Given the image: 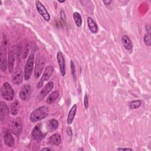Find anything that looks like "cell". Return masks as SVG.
Segmentation results:
<instances>
[{
    "label": "cell",
    "mask_w": 151,
    "mask_h": 151,
    "mask_svg": "<svg viewBox=\"0 0 151 151\" xmlns=\"http://www.w3.org/2000/svg\"><path fill=\"white\" fill-rule=\"evenodd\" d=\"M48 114L49 109L48 107L45 106H40L31 113L29 119L32 122H37L47 117Z\"/></svg>",
    "instance_id": "6da1fadb"
},
{
    "label": "cell",
    "mask_w": 151,
    "mask_h": 151,
    "mask_svg": "<svg viewBox=\"0 0 151 151\" xmlns=\"http://www.w3.org/2000/svg\"><path fill=\"white\" fill-rule=\"evenodd\" d=\"M22 130V121L20 117L13 119L9 124V130L16 136H19Z\"/></svg>",
    "instance_id": "7a4b0ae2"
},
{
    "label": "cell",
    "mask_w": 151,
    "mask_h": 151,
    "mask_svg": "<svg viewBox=\"0 0 151 151\" xmlns=\"http://www.w3.org/2000/svg\"><path fill=\"white\" fill-rule=\"evenodd\" d=\"M34 63V54L31 53L29 55L26 64L24 67V79L25 80H28L32 73L33 66Z\"/></svg>",
    "instance_id": "3957f363"
},
{
    "label": "cell",
    "mask_w": 151,
    "mask_h": 151,
    "mask_svg": "<svg viewBox=\"0 0 151 151\" xmlns=\"http://www.w3.org/2000/svg\"><path fill=\"white\" fill-rule=\"evenodd\" d=\"M1 96L7 101H11L14 97V91L11 86L7 82L3 84L1 87Z\"/></svg>",
    "instance_id": "277c9868"
},
{
    "label": "cell",
    "mask_w": 151,
    "mask_h": 151,
    "mask_svg": "<svg viewBox=\"0 0 151 151\" xmlns=\"http://www.w3.org/2000/svg\"><path fill=\"white\" fill-rule=\"evenodd\" d=\"M45 59L44 57L40 54L37 55L36 58V62H35V66L34 70V76L36 78H38L44 68L45 66Z\"/></svg>",
    "instance_id": "5b68a950"
},
{
    "label": "cell",
    "mask_w": 151,
    "mask_h": 151,
    "mask_svg": "<svg viewBox=\"0 0 151 151\" xmlns=\"http://www.w3.org/2000/svg\"><path fill=\"white\" fill-rule=\"evenodd\" d=\"M42 124H37L32 129L31 132V136L32 139L37 142L41 141L45 136L46 133H44L42 130Z\"/></svg>",
    "instance_id": "8992f818"
},
{
    "label": "cell",
    "mask_w": 151,
    "mask_h": 151,
    "mask_svg": "<svg viewBox=\"0 0 151 151\" xmlns=\"http://www.w3.org/2000/svg\"><path fill=\"white\" fill-rule=\"evenodd\" d=\"M54 70V69L52 65H48L45 68V69L42 74V76L37 84V87L38 88H40L41 87H42L44 82L48 80V79L50 78Z\"/></svg>",
    "instance_id": "52a82bcc"
},
{
    "label": "cell",
    "mask_w": 151,
    "mask_h": 151,
    "mask_svg": "<svg viewBox=\"0 0 151 151\" xmlns=\"http://www.w3.org/2000/svg\"><path fill=\"white\" fill-rule=\"evenodd\" d=\"M35 6L37 11L41 15V16L44 19V20L48 21L50 19V15L47 10L46 9L45 7L44 6V5L40 1H36Z\"/></svg>",
    "instance_id": "ba28073f"
},
{
    "label": "cell",
    "mask_w": 151,
    "mask_h": 151,
    "mask_svg": "<svg viewBox=\"0 0 151 151\" xmlns=\"http://www.w3.org/2000/svg\"><path fill=\"white\" fill-rule=\"evenodd\" d=\"M10 132V130H4L3 133V139L5 145L8 147H12L15 145V140L12 134Z\"/></svg>",
    "instance_id": "9c48e42d"
},
{
    "label": "cell",
    "mask_w": 151,
    "mask_h": 151,
    "mask_svg": "<svg viewBox=\"0 0 151 151\" xmlns=\"http://www.w3.org/2000/svg\"><path fill=\"white\" fill-rule=\"evenodd\" d=\"M9 113V110L6 103L1 101L0 103V119L2 122H5Z\"/></svg>",
    "instance_id": "30bf717a"
},
{
    "label": "cell",
    "mask_w": 151,
    "mask_h": 151,
    "mask_svg": "<svg viewBox=\"0 0 151 151\" xmlns=\"http://www.w3.org/2000/svg\"><path fill=\"white\" fill-rule=\"evenodd\" d=\"M57 60L59 64V67L60 70L61 74L63 76H64L65 74V63L64 56L61 51H58L57 54Z\"/></svg>",
    "instance_id": "8fae6325"
},
{
    "label": "cell",
    "mask_w": 151,
    "mask_h": 151,
    "mask_svg": "<svg viewBox=\"0 0 151 151\" xmlns=\"http://www.w3.org/2000/svg\"><path fill=\"white\" fill-rule=\"evenodd\" d=\"M31 94V88L29 84H25L19 92V97L23 100H27L29 99Z\"/></svg>",
    "instance_id": "7c38bea8"
},
{
    "label": "cell",
    "mask_w": 151,
    "mask_h": 151,
    "mask_svg": "<svg viewBox=\"0 0 151 151\" xmlns=\"http://www.w3.org/2000/svg\"><path fill=\"white\" fill-rule=\"evenodd\" d=\"M6 49L4 46H2L1 48L0 58H1V69L3 72H5L7 68V60L6 57Z\"/></svg>",
    "instance_id": "4fadbf2b"
},
{
    "label": "cell",
    "mask_w": 151,
    "mask_h": 151,
    "mask_svg": "<svg viewBox=\"0 0 151 151\" xmlns=\"http://www.w3.org/2000/svg\"><path fill=\"white\" fill-rule=\"evenodd\" d=\"M23 80V74L21 68L17 70L12 77V82L15 84H19Z\"/></svg>",
    "instance_id": "5bb4252c"
},
{
    "label": "cell",
    "mask_w": 151,
    "mask_h": 151,
    "mask_svg": "<svg viewBox=\"0 0 151 151\" xmlns=\"http://www.w3.org/2000/svg\"><path fill=\"white\" fill-rule=\"evenodd\" d=\"M54 87V83L52 81L48 82L44 87L40 91V96L42 97H45L53 88Z\"/></svg>",
    "instance_id": "9a60e30c"
},
{
    "label": "cell",
    "mask_w": 151,
    "mask_h": 151,
    "mask_svg": "<svg viewBox=\"0 0 151 151\" xmlns=\"http://www.w3.org/2000/svg\"><path fill=\"white\" fill-rule=\"evenodd\" d=\"M87 25L90 31L93 34L97 33L98 31V26L96 23V22L90 17L87 18Z\"/></svg>",
    "instance_id": "2e32d148"
},
{
    "label": "cell",
    "mask_w": 151,
    "mask_h": 151,
    "mask_svg": "<svg viewBox=\"0 0 151 151\" xmlns=\"http://www.w3.org/2000/svg\"><path fill=\"white\" fill-rule=\"evenodd\" d=\"M77 104H75L72 106V107L70 110L68 114V116H67V123L68 124H70L73 123L77 112Z\"/></svg>",
    "instance_id": "e0dca14e"
},
{
    "label": "cell",
    "mask_w": 151,
    "mask_h": 151,
    "mask_svg": "<svg viewBox=\"0 0 151 151\" xmlns=\"http://www.w3.org/2000/svg\"><path fill=\"white\" fill-rule=\"evenodd\" d=\"M122 44L123 45V47H124V48L126 50H130L132 48L133 44H132V41L127 35H124L122 37Z\"/></svg>",
    "instance_id": "ac0fdd59"
},
{
    "label": "cell",
    "mask_w": 151,
    "mask_h": 151,
    "mask_svg": "<svg viewBox=\"0 0 151 151\" xmlns=\"http://www.w3.org/2000/svg\"><path fill=\"white\" fill-rule=\"evenodd\" d=\"M58 127V122L56 119H51L47 123V129L49 132H52L57 129Z\"/></svg>",
    "instance_id": "d6986e66"
},
{
    "label": "cell",
    "mask_w": 151,
    "mask_h": 151,
    "mask_svg": "<svg viewBox=\"0 0 151 151\" xmlns=\"http://www.w3.org/2000/svg\"><path fill=\"white\" fill-rule=\"evenodd\" d=\"M61 142V136L58 134L55 133L51 136L48 139V143L51 145L58 146Z\"/></svg>",
    "instance_id": "ffe728a7"
},
{
    "label": "cell",
    "mask_w": 151,
    "mask_h": 151,
    "mask_svg": "<svg viewBox=\"0 0 151 151\" xmlns=\"http://www.w3.org/2000/svg\"><path fill=\"white\" fill-rule=\"evenodd\" d=\"M59 97V93L57 91H54L51 93L49 94V96L47 97V99L46 100V102L47 104H51L55 102L57 99Z\"/></svg>",
    "instance_id": "44dd1931"
},
{
    "label": "cell",
    "mask_w": 151,
    "mask_h": 151,
    "mask_svg": "<svg viewBox=\"0 0 151 151\" xmlns=\"http://www.w3.org/2000/svg\"><path fill=\"white\" fill-rule=\"evenodd\" d=\"M19 109V103L18 100L13 101L10 106V112L12 115L17 114Z\"/></svg>",
    "instance_id": "7402d4cb"
},
{
    "label": "cell",
    "mask_w": 151,
    "mask_h": 151,
    "mask_svg": "<svg viewBox=\"0 0 151 151\" xmlns=\"http://www.w3.org/2000/svg\"><path fill=\"white\" fill-rule=\"evenodd\" d=\"M14 61H15L14 54L13 53V51H11L9 52V55H8V70L9 72H12L13 71Z\"/></svg>",
    "instance_id": "603a6c76"
},
{
    "label": "cell",
    "mask_w": 151,
    "mask_h": 151,
    "mask_svg": "<svg viewBox=\"0 0 151 151\" xmlns=\"http://www.w3.org/2000/svg\"><path fill=\"white\" fill-rule=\"evenodd\" d=\"M73 17L74 21L76 25L78 27H80L82 25V18H81V15L78 12H76L73 13Z\"/></svg>",
    "instance_id": "cb8c5ba5"
},
{
    "label": "cell",
    "mask_w": 151,
    "mask_h": 151,
    "mask_svg": "<svg viewBox=\"0 0 151 151\" xmlns=\"http://www.w3.org/2000/svg\"><path fill=\"white\" fill-rule=\"evenodd\" d=\"M142 104V101L140 100H133L129 103V107L132 109H136L139 108Z\"/></svg>",
    "instance_id": "d4e9b609"
},
{
    "label": "cell",
    "mask_w": 151,
    "mask_h": 151,
    "mask_svg": "<svg viewBox=\"0 0 151 151\" xmlns=\"http://www.w3.org/2000/svg\"><path fill=\"white\" fill-rule=\"evenodd\" d=\"M150 34H145V36H144V38H143V40H144V42L145 44L147 45V46H150L151 45V41H150Z\"/></svg>",
    "instance_id": "484cf974"
},
{
    "label": "cell",
    "mask_w": 151,
    "mask_h": 151,
    "mask_svg": "<svg viewBox=\"0 0 151 151\" xmlns=\"http://www.w3.org/2000/svg\"><path fill=\"white\" fill-rule=\"evenodd\" d=\"M70 67H71V73L73 77V78L76 80V70L73 61H70Z\"/></svg>",
    "instance_id": "4316f807"
},
{
    "label": "cell",
    "mask_w": 151,
    "mask_h": 151,
    "mask_svg": "<svg viewBox=\"0 0 151 151\" xmlns=\"http://www.w3.org/2000/svg\"><path fill=\"white\" fill-rule=\"evenodd\" d=\"M84 106L86 109H87L88 107V95L87 93H86L84 96Z\"/></svg>",
    "instance_id": "83f0119b"
},
{
    "label": "cell",
    "mask_w": 151,
    "mask_h": 151,
    "mask_svg": "<svg viewBox=\"0 0 151 151\" xmlns=\"http://www.w3.org/2000/svg\"><path fill=\"white\" fill-rule=\"evenodd\" d=\"M67 132V134H68L69 136H71V135H72V130H71V129L70 127H68Z\"/></svg>",
    "instance_id": "f1b7e54d"
},
{
    "label": "cell",
    "mask_w": 151,
    "mask_h": 151,
    "mask_svg": "<svg viewBox=\"0 0 151 151\" xmlns=\"http://www.w3.org/2000/svg\"><path fill=\"white\" fill-rule=\"evenodd\" d=\"M111 1L109 0V1H104L103 3L105 4V5H109L111 3Z\"/></svg>",
    "instance_id": "f546056e"
},
{
    "label": "cell",
    "mask_w": 151,
    "mask_h": 151,
    "mask_svg": "<svg viewBox=\"0 0 151 151\" xmlns=\"http://www.w3.org/2000/svg\"><path fill=\"white\" fill-rule=\"evenodd\" d=\"M119 150H132L133 149L131 148H118Z\"/></svg>",
    "instance_id": "4dcf8cb0"
},
{
    "label": "cell",
    "mask_w": 151,
    "mask_h": 151,
    "mask_svg": "<svg viewBox=\"0 0 151 151\" xmlns=\"http://www.w3.org/2000/svg\"><path fill=\"white\" fill-rule=\"evenodd\" d=\"M146 29H147V33H148V34H150V26L149 25H146Z\"/></svg>",
    "instance_id": "1f68e13d"
},
{
    "label": "cell",
    "mask_w": 151,
    "mask_h": 151,
    "mask_svg": "<svg viewBox=\"0 0 151 151\" xmlns=\"http://www.w3.org/2000/svg\"><path fill=\"white\" fill-rule=\"evenodd\" d=\"M41 150H52V148H49V147H44V148H42Z\"/></svg>",
    "instance_id": "d6a6232c"
},
{
    "label": "cell",
    "mask_w": 151,
    "mask_h": 151,
    "mask_svg": "<svg viewBox=\"0 0 151 151\" xmlns=\"http://www.w3.org/2000/svg\"><path fill=\"white\" fill-rule=\"evenodd\" d=\"M65 1H59V2H60V3H63V2H64Z\"/></svg>",
    "instance_id": "836d02e7"
}]
</instances>
